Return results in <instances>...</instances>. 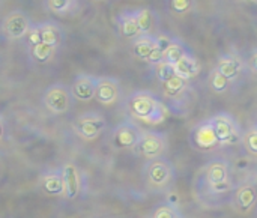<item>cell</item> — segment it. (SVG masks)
I'll return each instance as SVG.
<instances>
[{
    "mask_svg": "<svg viewBox=\"0 0 257 218\" xmlns=\"http://www.w3.org/2000/svg\"><path fill=\"white\" fill-rule=\"evenodd\" d=\"M126 108L134 119L152 125L164 122L167 115L164 104L152 92L148 90H139L131 93L126 99Z\"/></svg>",
    "mask_w": 257,
    "mask_h": 218,
    "instance_id": "obj_1",
    "label": "cell"
},
{
    "mask_svg": "<svg viewBox=\"0 0 257 218\" xmlns=\"http://www.w3.org/2000/svg\"><path fill=\"white\" fill-rule=\"evenodd\" d=\"M175 166L164 157L151 160L145 166V181L149 190L155 193L167 191L175 182Z\"/></svg>",
    "mask_w": 257,
    "mask_h": 218,
    "instance_id": "obj_2",
    "label": "cell"
},
{
    "mask_svg": "<svg viewBox=\"0 0 257 218\" xmlns=\"http://www.w3.org/2000/svg\"><path fill=\"white\" fill-rule=\"evenodd\" d=\"M220 146H229V145H236L242 140V133L241 128L236 122V119L229 115V113H218L208 119Z\"/></svg>",
    "mask_w": 257,
    "mask_h": 218,
    "instance_id": "obj_3",
    "label": "cell"
},
{
    "mask_svg": "<svg viewBox=\"0 0 257 218\" xmlns=\"http://www.w3.org/2000/svg\"><path fill=\"white\" fill-rule=\"evenodd\" d=\"M205 178L212 194H223L230 190V170L226 160L217 158L206 164Z\"/></svg>",
    "mask_w": 257,
    "mask_h": 218,
    "instance_id": "obj_4",
    "label": "cell"
},
{
    "mask_svg": "<svg viewBox=\"0 0 257 218\" xmlns=\"http://www.w3.org/2000/svg\"><path fill=\"white\" fill-rule=\"evenodd\" d=\"M72 101H74V96L71 93V89L62 83H54L48 86L42 95L44 107L53 115L66 113L72 107Z\"/></svg>",
    "mask_w": 257,
    "mask_h": 218,
    "instance_id": "obj_5",
    "label": "cell"
},
{
    "mask_svg": "<svg viewBox=\"0 0 257 218\" xmlns=\"http://www.w3.org/2000/svg\"><path fill=\"white\" fill-rule=\"evenodd\" d=\"M167 151V136L157 131H143L133 152L139 157L155 160L161 158Z\"/></svg>",
    "mask_w": 257,
    "mask_h": 218,
    "instance_id": "obj_6",
    "label": "cell"
},
{
    "mask_svg": "<svg viewBox=\"0 0 257 218\" xmlns=\"http://www.w3.org/2000/svg\"><path fill=\"white\" fill-rule=\"evenodd\" d=\"M107 128V121L104 116L98 115V113H84L80 115L75 121H74V131L78 137H81L83 140H95L98 139Z\"/></svg>",
    "mask_w": 257,
    "mask_h": 218,
    "instance_id": "obj_7",
    "label": "cell"
},
{
    "mask_svg": "<svg viewBox=\"0 0 257 218\" xmlns=\"http://www.w3.org/2000/svg\"><path fill=\"white\" fill-rule=\"evenodd\" d=\"M143 130L134 122H122L119 124L111 134V143L116 149H134L137 142L140 140Z\"/></svg>",
    "mask_w": 257,
    "mask_h": 218,
    "instance_id": "obj_8",
    "label": "cell"
},
{
    "mask_svg": "<svg viewBox=\"0 0 257 218\" xmlns=\"http://www.w3.org/2000/svg\"><path fill=\"white\" fill-rule=\"evenodd\" d=\"M30 27H32V23L23 11L9 12L2 23V32L5 33L8 39H12V41L26 38Z\"/></svg>",
    "mask_w": 257,
    "mask_h": 218,
    "instance_id": "obj_9",
    "label": "cell"
},
{
    "mask_svg": "<svg viewBox=\"0 0 257 218\" xmlns=\"http://www.w3.org/2000/svg\"><path fill=\"white\" fill-rule=\"evenodd\" d=\"M62 178H63V187H65V197L68 200H74L80 196L83 188V179L81 172L74 163H66L60 169Z\"/></svg>",
    "mask_w": 257,
    "mask_h": 218,
    "instance_id": "obj_10",
    "label": "cell"
},
{
    "mask_svg": "<svg viewBox=\"0 0 257 218\" xmlns=\"http://www.w3.org/2000/svg\"><path fill=\"white\" fill-rule=\"evenodd\" d=\"M120 98V84L116 78L99 77L95 90V99L102 105H111Z\"/></svg>",
    "mask_w": 257,
    "mask_h": 218,
    "instance_id": "obj_11",
    "label": "cell"
},
{
    "mask_svg": "<svg viewBox=\"0 0 257 218\" xmlns=\"http://www.w3.org/2000/svg\"><path fill=\"white\" fill-rule=\"evenodd\" d=\"M96 83L98 77L89 75V74H80L74 78L71 84V93L74 99L87 102L95 98V90H96Z\"/></svg>",
    "mask_w": 257,
    "mask_h": 218,
    "instance_id": "obj_12",
    "label": "cell"
},
{
    "mask_svg": "<svg viewBox=\"0 0 257 218\" xmlns=\"http://www.w3.org/2000/svg\"><path fill=\"white\" fill-rule=\"evenodd\" d=\"M257 203V188L251 184H242L235 190L233 205L239 214H248Z\"/></svg>",
    "mask_w": 257,
    "mask_h": 218,
    "instance_id": "obj_13",
    "label": "cell"
},
{
    "mask_svg": "<svg viewBox=\"0 0 257 218\" xmlns=\"http://www.w3.org/2000/svg\"><path fill=\"white\" fill-rule=\"evenodd\" d=\"M193 140H194L196 146L202 151H211V149H215L217 146H220L209 121H205L194 128Z\"/></svg>",
    "mask_w": 257,
    "mask_h": 218,
    "instance_id": "obj_14",
    "label": "cell"
},
{
    "mask_svg": "<svg viewBox=\"0 0 257 218\" xmlns=\"http://www.w3.org/2000/svg\"><path fill=\"white\" fill-rule=\"evenodd\" d=\"M217 71H220L227 80H236L244 71V62L236 54H223L217 62Z\"/></svg>",
    "mask_w": 257,
    "mask_h": 218,
    "instance_id": "obj_15",
    "label": "cell"
},
{
    "mask_svg": "<svg viewBox=\"0 0 257 218\" xmlns=\"http://www.w3.org/2000/svg\"><path fill=\"white\" fill-rule=\"evenodd\" d=\"M41 190L51 197H57V196H63L65 194V187H63V178H62V172L60 170H48L45 172L41 179Z\"/></svg>",
    "mask_w": 257,
    "mask_h": 218,
    "instance_id": "obj_16",
    "label": "cell"
},
{
    "mask_svg": "<svg viewBox=\"0 0 257 218\" xmlns=\"http://www.w3.org/2000/svg\"><path fill=\"white\" fill-rule=\"evenodd\" d=\"M175 71H176L178 77H181V78L188 81L190 78L196 77L200 72V65H199L197 59L188 53L175 65Z\"/></svg>",
    "mask_w": 257,
    "mask_h": 218,
    "instance_id": "obj_17",
    "label": "cell"
},
{
    "mask_svg": "<svg viewBox=\"0 0 257 218\" xmlns=\"http://www.w3.org/2000/svg\"><path fill=\"white\" fill-rule=\"evenodd\" d=\"M39 29H41V39L42 42L57 48L63 39V32L62 29L56 24V23H51V21H47V23H41L39 24Z\"/></svg>",
    "mask_w": 257,
    "mask_h": 218,
    "instance_id": "obj_18",
    "label": "cell"
},
{
    "mask_svg": "<svg viewBox=\"0 0 257 218\" xmlns=\"http://www.w3.org/2000/svg\"><path fill=\"white\" fill-rule=\"evenodd\" d=\"M155 45H157L155 36H152V35H140L133 42V53H134V56L137 59L148 60V57L151 56Z\"/></svg>",
    "mask_w": 257,
    "mask_h": 218,
    "instance_id": "obj_19",
    "label": "cell"
},
{
    "mask_svg": "<svg viewBox=\"0 0 257 218\" xmlns=\"http://www.w3.org/2000/svg\"><path fill=\"white\" fill-rule=\"evenodd\" d=\"M117 24H119V30L120 35L128 38V39H136L140 36V30L136 21V15L134 12H123L119 15L117 18Z\"/></svg>",
    "mask_w": 257,
    "mask_h": 218,
    "instance_id": "obj_20",
    "label": "cell"
},
{
    "mask_svg": "<svg viewBox=\"0 0 257 218\" xmlns=\"http://www.w3.org/2000/svg\"><path fill=\"white\" fill-rule=\"evenodd\" d=\"M54 51H56V48L51 47V45H48V44H45V42H39V44L30 47V56H32V59L36 63H41V65L50 62L51 57L54 56Z\"/></svg>",
    "mask_w": 257,
    "mask_h": 218,
    "instance_id": "obj_21",
    "label": "cell"
},
{
    "mask_svg": "<svg viewBox=\"0 0 257 218\" xmlns=\"http://www.w3.org/2000/svg\"><path fill=\"white\" fill-rule=\"evenodd\" d=\"M185 54H188L185 45H184L181 41L173 39L172 44H170V45L167 47V50L164 51V62H167V63H170V65L175 66Z\"/></svg>",
    "mask_w": 257,
    "mask_h": 218,
    "instance_id": "obj_22",
    "label": "cell"
},
{
    "mask_svg": "<svg viewBox=\"0 0 257 218\" xmlns=\"http://www.w3.org/2000/svg\"><path fill=\"white\" fill-rule=\"evenodd\" d=\"M134 15H136V21H137L140 35H149V30L152 29V24H154L152 11L148 8H142L139 11H134Z\"/></svg>",
    "mask_w": 257,
    "mask_h": 218,
    "instance_id": "obj_23",
    "label": "cell"
},
{
    "mask_svg": "<svg viewBox=\"0 0 257 218\" xmlns=\"http://www.w3.org/2000/svg\"><path fill=\"white\" fill-rule=\"evenodd\" d=\"M187 89V80L181 78V77H173L172 80L163 83V90L169 98H175L179 96L184 90Z\"/></svg>",
    "mask_w": 257,
    "mask_h": 218,
    "instance_id": "obj_24",
    "label": "cell"
},
{
    "mask_svg": "<svg viewBox=\"0 0 257 218\" xmlns=\"http://www.w3.org/2000/svg\"><path fill=\"white\" fill-rule=\"evenodd\" d=\"M209 86L215 93H224L229 86H230V80H227L220 71H217V68L209 74Z\"/></svg>",
    "mask_w": 257,
    "mask_h": 218,
    "instance_id": "obj_25",
    "label": "cell"
},
{
    "mask_svg": "<svg viewBox=\"0 0 257 218\" xmlns=\"http://www.w3.org/2000/svg\"><path fill=\"white\" fill-rule=\"evenodd\" d=\"M152 218H182V215L178 206H173L166 202L155 208V211L152 212Z\"/></svg>",
    "mask_w": 257,
    "mask_h": 218,
    "instance_id": "obj_26",
    "label": "cell"
},
{
    "mask_svg": "<svg viewBox=\"0 0 257 218\" xmlns=\"http://www.w3.org/2000/svg\"><path fill=\"white\" fill-rule=\"evenodd\" d=\"M155 74H157V78L161 81V83H166L169 80H172L173 77H176V71H175V66L167 63V62H161L160 65L155 66Z\"/></svg>",
    "mask_w": 257,
    "mask_h": 218,
    "instance_id": "obj_27",
    "label": "cell"
},
{
    "mask_svg": "<svg viewBox=\"0 0 257 218\" xmlns=\"http://www.w3.org/2000/svg\"><path fill=\"white\" fill-rule=\"evenodd\" d=\"M242 143L248 154L257 157V127H253L245 131V134L242 136Z\"/></svg>",
    "mask_w": 257,
    "mask_h": 218,
    "instance_id": "obj_28",
    "label": "cell"
},
{
    "mask_svg": "<svg viewBox=\"0 0 257 218\" xmlns=\"http://www.w3.org/2000/svg\"><path fill=\"white\" fill-rule=\"evenodd\" d=\"M194 6V0H169V8L176 15L188 14Z\"/></svg>",
    "mask_w": 257,
    "mask_h": 218,
    "instance_id": "obj_29",
    "label": "cell"
},
{
    "mask_svg": "<svg viewBox=\"0 0 257 218\" xmlns=\"http://www.w3.org/2000/svg\"><path fill=\"white\" fill-rule=\"evenodd\" d=\"M47 5L54 14L65 15L71 11L72 0H47Z\"/></svg>",
    "mask_w": 257,
    "mask_h": 218,
    "instance_id": "obj_30",
    "label": "cell"
},
{
    "mask_svg": "<svg viewBox=\"0 0 257 218\" xmlns=\"http://www.w3.org/2000/svg\"><path fill=\"white\" fill-rule=\"evenodd\" d=\"M26 39H27V44H29V48L42 42L41 39V29H39V24H32V27L29 29L27 35H26Z\"/></svg>",
    "mask_w": 257,
    "mask_h": 218,
    "instance_id": "obj_31",
    "label": "cell"
},
{
    "mask_svg": "<svg viewBox=\"0 0 257 218\" xmlns=\"http://www.w3.org/2000/svg\"><path fill=\"white\" fill-rule=\"evenodd\" d=\"M157 42V41H155ZM148 63H151V65H160L161 62H164V51L158 47V45H155V48L152 50V53H151V56L148 57V60H146Z\"/></svg>",
    "mask_w": 257,
    "mask_h": 218,
    "instance_id": "obj_32",
    "label": "cell"
},
{
    "mask_svg": "<svg viewBox=\"0 0 257 218\" xmlns=\"http://www.w3.org/2000/svg\"><path fill=\"white\" fill-rule=\"evenodd\" d=\"M247 66H248V69H250L253 74H256L257 75V50H253L251 54L248 56V59H247Z\"/></svg>",
    "mask_w": 257,
    "mask_h": 218,
    "instance_id": "obj_33",
    "label": "cell"
},
{
    "mask_svg": "<svg viewBox=\"0 0 257 218\" xmlns=\"http://www.w3.org/2000/svg\"><path fill=\"white\" fill-rule=\"evenodd\" d=\"M167 203H170V205H173V206H178V203H179V196H178V193L170 191V193L167 194Z\"/></svg>",
    "mask_w": 257,
    "mask_h": 218,
    "instance_id": "obj_34",
    "label": "cell"
},
{
    "mask_svg": "<svg viewBox=\"0 0 257 218\" xmlns=\"http://www.w3.org/2000/svg\"><path fill=\"white\" fill-rule=\"evenodd\" d=\"M5 133H6L5 121H3V118L0 116V142H2V140H3V137H5Z\"/></svg>",
    "mask_w": 257,
    "mask_h": 218,
    "instance_id": "obj_35",
    "label": "cell"
},
{
    "mask_svg": "<svg viewBox=\"0 0 257 218\" xmlns=\"http://www.w3.org/2000/svg\"><path fill=\"white\" fill-rule=\"evenodd\" d=\"M92 2H102V0H92Z\"/></svg>",
    "mask_w": 257,
    "mask_h": 218,
    "instance_id": "obj_36",
    "label": "cell"
},
{
    "mask_svg": "<svg viewBox=\"0 0 257 218\" xmlns=\"http://www.w3.org/2000/svg\"><path fill=\"white\" fill-rule=\"evenodd\" d=\"M253 2H256V3H257V0H253Z\"/></svg>",
    "mask_w": 257,
    "mask_h": 218,
    "instance_id": "obj_37",
    "label": "cell"
}]
</instances>
